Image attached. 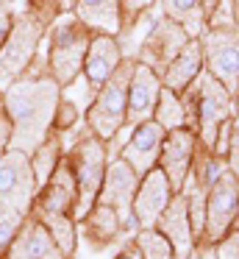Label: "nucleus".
<instances>
[{
	"label": "nucleus",
	"mask_w": 239,
	"mask_h": 259,
	"mask_svg": "<svg viewBox=\"0 0 239 259\" xmlns=\"http://www.w3.org/2000/svg\"><path fill=\"white\" fill-rule=\"evenodd\" d=\"M153 120H156V123H159L164 131L186 128V114H183L181 95H178V92H172V90H167L164 84H161V92H159V103H156Z\"/></svg>",
	"instance_id": "obj_16"
},
{
	"label": "nucleus",
	"mask_w": 239,
	"mask_h": 259,
	"mask_svg": "<svg viewBox=\"0 0 239 259\" xmlns=\"http://www.w3.org/2000/svg\"><path fill=\"white\" fill-rule=\"evenodd\" d=\"M200 73H203V45L192 39V42H186V45L181 48V53H178L170 64H167L164 87L181 95Z\"/></svg>",
	"instance_id": "obj_12"
},
{
	"label": "nucleus",
	"mask_w": 239,
	"mask_h": 259,
	"mask_svg": "<svg viewBox=\"0 0 239 259\" xmlns=\"http://www.w3.org/2000/svg\"><path fill=\"white\" fill-rule=\"evenodd\" d=\"M133 67H117L114 75L103 84L98 103H94L92 114H89V125L94 128V134L100 140H111L114 134H120V128L125 125V106H128V84H131Z\"/></svg>",
	"instance_id": "obj_3"
},
{
	"label": "nucleus",
	"mask_w": 239,
	"mask_h": 259,
	"mask_svg": "<svg viewBox=\"0 0 239 259\" xmlns=\"http://www.w3.org/2000/svg\"><path fill=\"white\" fill-rule=\"evenodd\" d=\"M114 259H142V251H139V245H136V240L133 242H128L125 248H122L120 253H117Z\"/></svg>",
	"instance_id": "obj_25"
},
{
	"label": "nucleus",
	"mask_w": 239,
	"mask_h": 259,
	"mask_svg": "<svg viewBox=\"0 0 239 259\" xmlns=\"http://www.w3.org/2000/svg\"><path fill=\"white\" fill-rule=\"evenodd\" d=\"M17 220H20V212H14V209H9V212L0 214V248L9 245V240L14 237Z\"/></svg>",
	"instance_id": "obj_22"
},
{
	"label": "nucleus",
	"mask_w": 239,
	"mask_h": 259,
	"mask_svg": "<svg viewBox=\"0 0 239 259\" xmlns=\"http://www.w3.org/2000/svg\"><path fill=\"white\" fill-rule=\"evenodd\" d=\"M139 179H142V176H139L125 159H120V156L111 159V162L106 164V176H103V184H100V192H98V201L94 203H109L117 212L131 209Z\"/></svg>",
	"instance_id": "obj_11"
},
{
	"label": "nucleus",
	"mask_w": 239,
	"mask_h": 259,
	"mask_svg": "<svg viewBox=\"0 0 239 259\" xmlns=\"http://www.w3.org/2000/svg\"><path fill=\"white\" fill-rule=\"evenodd\" d=\"M81 12L92 14V12H114V3L111 0H81Z\"/></svg>",
	"instance_id": "obj_24"
},
{
	"label": "nucleus",
	"mask_w": 239,
	"mask_h": 259,
	"mask_svg": "<svg viewBox=\"0 0 239 259\" xmlns=\"http://www.w3.org/2000/svg\"><path fill=\"white\" fill-rule=\"evenodd\" d=\"M175 190H172L170 179L164 176L161 167H153L139 179L136 195L131 201V209L139 220V229H153L156 220L161 218V212L167 209V203L172 201Z\"/></svg>",
	"instance_id": "obj_7"
},
{
	"label": "nucleus",
	"mask_w": 239,
	"mask_h": 259,
	"mask_svg": "<svg viewBox=\"0 0 239 259\" xmlns=\"http://www.w3.org/2000/svg\"><path fill=\"white\" fill-rule=\"evenodd\" d=\"M167 14L175 20H189L195 12H200V0H164Z\"/></svg>",
	"instance_id": "obj_21"
},
{
	"label": "nucleus",
	"mask_w": 239,
	"mask_h": 259,
	"mask_svg": "<svg viewBox=\"0 0 239 259\" xmlns=\"http://www.w3.org/2000/svg\"><path fill=\"white\" fill-rule=\"evenodd\" d=\"M106 148L100 142V137H89L78 145L75 153V187H78V198H81V209H89L98 201L100 184L106 176Z\"/></svg>",
	"instance_id": "obj_6"
},
{
	"label": "nucleus",
	"mask_w": 239,
	"mask_h": 259,
	"mask_svg": "<svg viewBox=\"0 0 239 259\" xmlns=\"http://www.w3.org/2000/svg\"><path fill=\"white\" fill-rule=\"evenodd\" d=\"M22 181V162L20 159H6L0 164V192H11Z\"/></svg>",
	"instance_id": "obj_20"
},
{
	"label": "nucleus",
	"mask_w": 239,
	"mask_h": 259,
	"mask_svg": "<svg viewBox=\"0 0 239 259\" xmlns=\"http://www.w3.org/2000/svg\"><path fill=\"white\" fill-rule=\"evenodd\" d=\"M225 162H228V170L236 176L239 181V128L231 131V142H228V151H225Z\"/></svg>",
	"instance_id": "obj_23"
},
{
	"label": "nucleus",
	"mask_w": 239,
	"mask_h": 259,
	"mask_svg": "<svg viewBox=\"0 0 239 259\" xmlns=\"http://www.w3.org/2000/svg\"><path fill=\"white\" fill-rule=\"evenodd\" d=\"M120 231V212L109 203H92L86 220H83V237L94 248H106V242H111Z\"/></svg>",
	"instance_id": "obj_13"
},
{
	"label": "nucleus",
	"mask_w": 239,
	"mask_h": 259,
	"mask_svg": "<svg viewBox=\"0 0 239 259\" xmlns=\"http://www.w3.org/2000/svg\"><path fill=\"white\" fill-rule=\"evenodd\" d=\"M153 229L172 245L175 259H192L195 237H192V223H189L186 198H183V192H175V195H172V201L167 203V209L161 212V218L156 220Z\"/></svg>",
	"instance_id": "obj_8"
},
{
	"label": "nucleus",
	"mask_w": 239,
	"mask_h": 259,
	"mask_svg": "<svg viewBox=\"0 0 239 259\" xmlns=\"http://www.w3.org/2000/svg\"><path fill=\"white\" fill-rule=\"evenodd\" d=\"M117 64H120V51L111 39H98L89 51V59H86V75L89 81L94 84H106V81L114 75Z\"/></svg>",
	"instance_id": "obj_15"
},
{
	"label": "nucleus",
	"mask_w": 239,
	"mask_h": 259,
	"mask_svg": "<svg viewBox=\"0 0 239 259\" xmlns=\"http://www.w3.org/2000/svg\"><path fill=\"white\" fill-rule=\"evenodd\" d=\"M195 112H198V125H195L198 142L203 148H209V151H214V140H217L220 125L233 117V95L211 73H203L198 78Z\"/></svg>",
	"instance_id": "obj_2"
},
{
	"label": "nucleus",
	"mask_w": 239,
	"mask_h": 259,
	"mask_svg": "<svg viewBox=\"0 0 239 259\" xmlns=\"http://www.w3.org/2000/svg\"><path fill=\"white\" fill-rule=\"evenodd\" d=\"M195 151H198V134H195L192 128H172L164 134L156 167L164 170V176L170 179V184L175 192H181L183 184H186Z\"/></svg>",
	"instance_id": "obj_5"
},
{
	"label": "nucleus",
	"mask_w": 239,
	"mask_h": 259,
	"mask_svg": "<svg viewBox=\"0 0 239 259\" xmlns=\"http://www.w3.org/2000/svg\"><path fill=\"white\" fill-rule=\"evenodd\" d=\"M203 67L231 92L239 95V34L236 28H214L203 45Z\"/></svg>",
	"instance_id": "obj_4"
},
{
	"label": "nucleus",
	"mask_w": 239,
	"mask_h": 259,
	"mask_svg": "<svg viewBox=\"0 0 239 259\" xmlns=\"http://www.w3.org/2000/svg\"><path fill=\"white\" fill-rule=\"evenodd\" d=\"M47 223H50V231H53V242L61 248V253H72V248H75V229L64 218V212H50Z\"/></svg>",
	"instance_id": "obj_18"
},
{
	"label": "nucleus",
	"mask_w": 239,
	"mask_h": 259,
	"mask_svg": "<svg viewBox=\"0 0 239 259\" xmlns=\"http://www.w3.org/2000/svg\"><path fill=\"white\" fill-rule=\"evenodd\" d=\"M222 173H228L225 156H217L214 151H209V148H203L198 142V151H195V159H192V167H189V179L186 181H192L195 187H200V190L209 192Z\"/></svg>",
	"instance_id": "obj_14"
},
{
	"label": "nucleus",
	"mask_w": 239,
	"mask_h": 259,
	"mask_svg": "<svg viewBox=\"0 0 239 259\" xmlns=\"http://www.w3.org/2000/svg\"><path fill=\"white\" fill-rule=\"evenodd\" d=\"M236 220H239V181L228 170L206 192V231L203 240L195 245L192 256L195 253H211L217 242L233 229Z\"/></svg>",
	"instance_id": "obj_1"
},
{
	"label": "nucleus",
	"mask_w": 239,
	"mask_h": 259,
	"mask_svg": "<svg viewBox=\"0 0 239 259\" xmlns=\"http://www.w3.org/2000/svg\"><path fill=\"white\" fill-rule=\"evenodd\" d=\"M211 256L214 259H239V220L233 223V229L214 245Z\"/></svg>",
	"instance_id": "obj_19"
},
{
	"label": "nucleus",
	"mask_w": 239,
	"mask_h": 259,
	"mask_svg": "<svg viewBox=\"0 0 239 259\" xmlns=\"http://www.w3.org/2000/svg\"><path fill=\"white\" fill-rule=\"evenodd\" d=\"M131 6H145V3H150V0H128Z\"/></svg>",
	"instance_id": "obj_27"
},
{
	"label": "nucleus",
	"mask_w": 239,
	"mask_h": 259,
	"mask_svg": "<svg viewBox=\"0 0 239 259\" xmlns=\"http://www.w3.org/2000/svg\"><path fill=\"white\" fill-rule=\"evenodd\" d=\"M164 134L167 131L156 120H145V123L133 125V134L128 137L120 159H125L139 176H145L159 162V151H161V142H164Z\"/></svg>",
	"instance_id": "obj_9"
},
{
	"label": "nucleus",
	"mask_w": 239,
	"mask_h": 259,
	"mask_svg": "<svg viewBox=\"0 0 239 259\" xmlns=\"http://www.w3.org/2000/svg\"><path fill=\"white\" fill-rule=\"evenodd\" d=\"M136 245H139V251H142V259H175L172 245L156 229H139L136 231Z\"/></svg>",
	"instance_id": "obj_17"
},
{
	"label": "nucleus",
	"mask_w": 239,
	"mask_h": 259,
	"mask_svg": "<svg viewBox=\"0 0 239 259\" xmlns=\"http://www.w3.org/2000/svg\"><path fill=\"white\" fill-rule=\"evenodd\" d=\"M161 81L150 67H133L131 84H128V106H125V123L139 125L145 120H153L156 103H159Z\"/></svg>",
	"instance_id": "obj_10"
},
{
	"label": "nucleus",
	"mask_w": 239,
	"mask_h": 259,
	"mask_svg": "<svg viewBox=\"0 0 239 259\" xmlns=\"http://www.w3.org/2000/svg\"><path fill=\"white\" fill-rule=\"evenodd\" d=\"M233 128H239V95L236 98H233Z\"/></svg>",
	"instance_id": "obj_26"
}]
</instances>
